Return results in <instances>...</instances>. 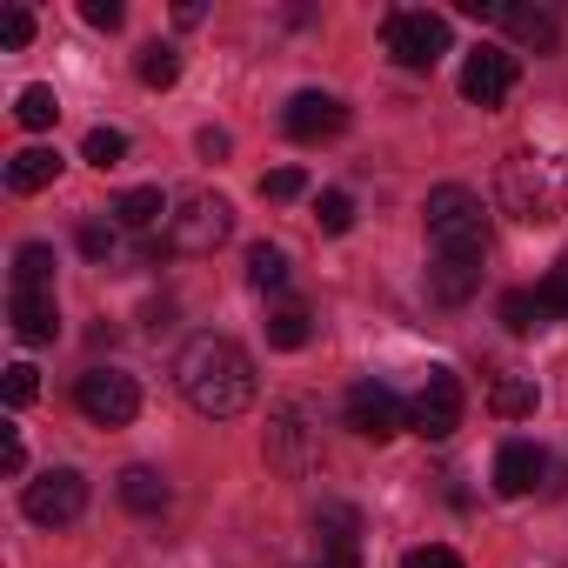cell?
<instances>
[{
  "label": "cell",
  "instance_id": "12",
  "mask_svg": "<svg viewBox=\"0 0 568 568\" xmlns=\"http://www.w3.org/2000/svg\"><path fill=\"white\" fill-rule=\"evenodd\" d=\"M281 128H288L295 141H335V134L348 128V101H335V94L308 88V94H295V101H288V114H281Z\"/></svg>",
  "mask_w": 568,
  "mask_h": 568
},
{
  "label": "cell",
  "instance_id": "28",
  "mask_svg": "<svg viewBox=\"0 0 568 568\" xmlns=\"http://www.w3.org/2000/svg\"><path fill=\"white\" fill-rule=\"evenodd\" d=\"M141 81H148V88H174V81H181V54L161 48V41L141 48Z\"/></svg>",
  "mask_w": 568,
  "mask_h": 568
},
{
  "label": "cell",
  "instance_id": "15",
  "mask_svg": "<svg viewBox=\"0 0 568 568\" xmlns=\"http://www.w3.org/2000/svg\"><path fill=\"white\" fill-rule=\"evenodd\" d=\"M495 21L521 41V48H555L561 41V21H555V8H528V0H501L495 8Z\"/></svg>",
  "mask_w": 568,
  "mask_h": 568
},
{
  "label": "cell",
  "instance_id": "38",
  "mask_svg": "<svg viewBox=\"0 0 568 568\" xmlns=\"http://www.w3.org/2000/svg\"><path fill=\"white\" fill-rule=\"evenodd\" d=\"M194 148H201L207 161H221V154H227V134H221V128H201V134H194Z\"/></svg>",
  "mask_w": 568,
  "mask_h": 568
},
{
  "label": "cell",
  "instance_id": "14",
  "mask_svg": "<svg viewBox=\"0 0 568 568\" xmlns=\"http://www.w3.org/2000/svg\"><path fill=\"white\" fill-rule=\"evenodd\" d=\"M315 541H322V561L355 568V561H362V515H355L348 501H322V508H315Z\"/></svg>",
  "mask_w": 568,
  "mask_h": 568
},
{
  "label": "cell",
  "instance_id": "27",
  "mask_svg": "<svg viewBox=\"0 0 568 568\" xmlns=\"http://www.w3.org/2000/svg\"><path fill=\"white\" fill-rule=\"evenodd\" d=\"M81 154H88L94 168H121V161H128V134H121V128H88Z\"/></svg>",
  "mask_w": 568,
  "mask_h": 568
},
{
  "label": "cell",
  "instance_id": "25",
  "mask_svg": "<svg viewBox=\"0 0 568 568\" xmlns=\"http://www.w3.org/2000/svg\"><path fill=\"white\" fill-rule=\"evenodd\" d=\"M14 121H21L28 134L54 128V121H61V101H54V88H21V101H14Z\"/></svg>",
  "mask_w": 568,
  "mask_h": 568
},
{
  "label": "cell",
  "instance_id": "22",
  "mask_svg": "<svg viewBox=\"0 0 568 568\" xmlns=\"http://www.w3.org/2000/svg\"><path fill=\"white\" fill-rule=\"evenodd\" d=\"M535 402H541V395H535V382H528V375H495V382H488V408H495L501 422L535 415Z\"/></svg>",
  "mask_w": 568,
  "mask_h": 568
},
{
  "label": "cell",
  "instance_id": "1",
  "mask_svg": "<svg viewBox=\"0 0 568 568\" xmlns=\"http://www.w3.org/2000/svg\"><path fill=\"white\" fill-rule=\"evenodd\" d=\"M174 388L194 415L207 422H234L254 408V362L241 342L227 335H194L181 355H174Z\"/></svg>",
  "mask_w": 568,
  "mask_h": 568
},
{
  "label": "cell",
  "instance_id": "31",
  "mask_svg": "<svg viewBox=\"0 0 568 568\" xmlns=\"http://www.w3.org/2000/svg\"><path fill=\"white\" fill-rule=\"evenodd\" d=\"M302 187H308L302 168H274V174H261V201H295Z\"/></svg>",
  "mask_w": 568,
  "mask_h": 568
},
{
  "label": "cell",
  "instance_id": "13",
  "mask_svg": "<svg viewBox=\"0 0 568 568\" xmlns=\"http://www.w3.org/2000/svg\"><path fill=\"white\" fill-rule=\"evenodd\" d=\"M8 322H14V335H21L28 348H48V342L61 335V302H54V288H14V295H8Z\"/></svg>",
  "mask_w": 568,
  "mask_h": 568
},
{
  "label": "cell",
  "instance_id": "32",
  "mask_svg": "<svg viewBox=\"0 0 568 568\" xmlns=\"http://www.w3.org/2000/svg\"><path fill=\"white\" fill-rule=\"evenodd\" d=\"M41 395V375H34V362H14L8 368V408H28Z\"/></svg>",
  "mask_w": 568,
  "mask_h": 568
},
{
  "label": "cell",
  "instance_id": "6",
  "mask_svg": "<svg viewBox=\"0 0 568 568\" xmlns=\"http://www.w3.org/2000/svg\"><path fill=\"white\" fill-rule=\"evenodd\" d=\"M382 48H388L402 68L428 74V68L448 54V14H428V8H395V14L382 21Z\"/></svg>",
  "mask_w": 568,
  "mask_h": 568
},
{
  "label": "cell",
  "instance_id": "9",
  "mask_svg": "<svg viewBox=\"0 0 568 568\" xmlns=\"http://www.w3.org/2000/svg\"><path fill=\"white\" fill-rule=\"evenodd\" d=\"M462 382L448 375V368H428L422 375V388H415V402H408V428L422 435V442H448L455 428H462Z\"/></svg>",
  "mask_w": 568,
  "mask_h": 568
},
{
  "label": "cell",
  "instance_id": "10",
  "mask_svg": "<svg viewBox=\"0 0 568 568\" xmlns=\"http://www.w3.org/2000/svg\"><path fill=\"white\" fill-rule=\"evenodd\" d=\"M462 94L475 101V108H501L508 94H515V54L508 48H468V61H462Z\"/></svg>",
  "mask_w": 568,
  "mask_h": 568
},
{
  "label": "cell",
  "instance_id": "17",
  "mask_svg": "<svg viewBox=\"0 0 568 568\" xmlns=\"http://www.w3.org/2000/svg\"><path fill=\"white\" fill-rule=\"evenodd\" d=\"M475 288H481V261H455V254H435V261H428V295H435L442 308L468 302Z\"/></svg>",
  "mask_w": 568,
  "mask_h": 568
},
{
  "label": "cell",
  "instance_id": "20",
  "mask_svg": "<svg viewBox=\"0 0 568 568\" xmlns=\"http://www.w3.org/2000/svg\"><path fill=\"white\" fill-rule=\"evenodd\" d=\"M308 335H315V315L302 302H274L267 308V348H308Z\"/></svg>",
  "mask_w": 568,
  "mask_h": 568
},
{
  "label": "cell",
  "instance_id": "7",
  "mask_svg": "<svg viewBox=\"0 0 568 568\" xmlns=\"http://www.w3.org/2000/svg\"><path fill=\"white\" fill-rule=\"evenodd\" d=\"M74 402H81V415H88L94 428H128V422L141 415V388H134V375H121V368H88V375L74 382Z\"/></svg>",
  "mask_w": 568,
  "mask_h": 568
},
{
  "label": "cell",
  "instance_id": "18",
  "mask_svg": "<svg viewBox=\"0 0 568 568\" xmlns=\"http://www.w3.org/2000/svg\"><path fill=\"white\" fill-rule=\"evenodd\" d=\"M121 501L134 508V515H161L168 501H174V488H168V475L161 468H148V462H134V468H121Z\"/></svg>",
  "mask_w": 568,
  "mask_h": 568
},
{
  "label": "cell",
  "instance_id": "3",
  "mask_svg": "<svg viewBox=\"0 0 568 568\" xmlns=\"http://www.w3.org/2000/svg\"><path fill=\"white\" fill-rule=\"evenodd\" d=\"M495 194H501V207H508L515 221H528V227H541V221L561 214V174H555V161H541V154H528V148L495 168Z\"/></svg>",
  "mask_w": 568,
  "mask_h": 568
},
{
  "label": "cell",
  "instance_id": "39",
  "mask_svg": "<svg viewBox=\"0 0 568 568\" xmlns=\"http://www.w3.org/2000/svg\"><path fill=\"white\" fill-rule=\"evenodd\" d=\"M322 568H335V561H322Z\"/></svg>",
  "mask_w": 568,
  "mask_h": 568
},
{
  "label": "cell",
  "instance_id": "5",
  "mask_svg": "<svg viewBox=\"0 0 568 568\" xmlns=\"http://www.w3.org/2000/svg\"><path fill=\"white\" fill-rule=\"evenodd\" d=\"M227 234H234V201L214 194V187L181 194L174 214H168V247H174V254H214Z\"/></svg>",
  "mask_w": 568,
  "mask_h": 568
},
{
  "label": "cell",
  "instance_id": "29",
  "mask_svg": "<svg viewBox=\"0 0 568 568\" xmlns=\"http://www.w3.org/2000/svg\"><path fill=\"white\" fill-rule=\"evenodd\" d=\"M315 221H322V234H348V227H355V201H348L342 187H328L322 207H315Z\"/></svg>",
  "mask_w": 568,
  "mask_h": 568
},
{
  "label": "cell",
  "instance_id": "37",
  "mask_svg": "<svg viewBox=\"0 0 568 568\" xmlns=\"http://www.w3.org/2000/svg\"><path fill=\"white\" fill-rule=\"evenodd\" d=\"M0 468H8V475H28V448H21V435H14V428L0 435Z\"/></svg>",
  "mask_w": 568,
  "mask_h": 568
},
{
  "label": "cell",
  "instance_id": "24",
  "mask_svg": "<svg viewBox=\"0 0 568 568\" xmlns=\"http://www.w3.org/2000/svg\"><path fill=\"white\" fill-rule=\"evenodd\" d=\"M14 288H54V247L48 241L14 247Z\"/></svg>",
  "mask_w": 568,
  "mask_h": 568
},
{
  "label": "cell",
  "instance_id": "8",
  "mask_svg": "<svg viewBox=\"0 0 568 568\" xmlns=\"http://www.w3.org/2000/svg\"><path fill=\"white\" fill-rule=\"evenodd\" d=\"M21 508H28V521H41V528H68V521H81V508H88V475H81V468H48V475H34V481L21 488Z\"/></svg>",
  "mask_w": 568,
  "mask_h": 568
},
{
  "label": "cell",
  "instance_id": "36",
  "mask_svg": "<svg viewBox=\"0 0 568 568\" xmlns=\"http://www.w3.org/2000/svg\"><path fill=\"white\" fill-rule=\"evenodd\" d=\"M81 14H88V28H108V34H114V28L128 21V14H121V0H88Z\"/></svg>",
  "mask_w": 568,
  "mask_h": 568
},
{
  "label": "cell",
  "instance_id": "34",
  "mask_svg": "<svg viewBox=\"0 0 568 568\" xmlns=\"http://www.w3.org/2000/svg\"><path fill=\"white\" fill-rule=\"evenodd\" d=\"M0 41H8V48H28V41H34V14H28V8H8V21H0Z\"/></svg>",
  "mask_w": 568,
  "mask_h": 568
},
{
  "label": "cell",
  "instance_id": "4",
  "mask_svg": "<svg viewBox=\"0 0 568 568\" xmlns=\"http://www.w3.org/2000/svg\"><path fill=\"white\" fill-rule=\"evenodd\" d=\"M267 462L288 475V481H308L322 468V415L302 395L274 402V415H267Z\"/></svg>",
  "mask_w": 568,
  "mask_h": 568
},
{
  "label": "cell",
  "instance_id": "33",
  "mask_svg": "<svg viewBox=\"0 0 568 568\" xmlns=\"http://www.w3.org/2000/svg\"><path fill=\"white\" fill-rule=\"evenodd\" d=\"M402 568H462V555H455V548H442V541H428V548H408V555H402Z\"/></svg>",
  "mask_w": 568,
  "mask_h": 568
},
{
  "label": "cell",
  "instance_id": "2",
  "mask_svg": "<svg viewBox=\"0 0 568 568\" xmlns=\"http://www.w3.org/2000/svg\"><path fill=\"white\" fill-rule=\"evenodd\" d=\"M428 247L435 254H455V261H488V214H481V194L468 187H435L428 194Z\"/></svg>",
  "mask_w": 568,
  "mask_h": 568
},
{
  "label": "cell",
  "instance_id": "11",
  "mask_svg": "<svg viewBox=\"0 0 568 568\" xmlns=\"http://www.w3.org/2000/svg\"><path fill=\"white\" fill-rule=\"evenodd\" d=\"M348 428L368 435V442H388V435L408 428V408L395 402V388H382V382H355V388H348Z\"/></svg>",
  "mask_w": 568,
  "mask_h": 568
},
{
  "label": "cell",
  "instance_id": "35",
  "mask_svg": "<svg viewBox=\"0 0 568 568\" xmlns=\"http://www.w3.org/2000/svg\"><path fill=\"white\" fill-rule=\"evenodd\" d=\"M81 254H88V261H108V254H114V227L88 221V227H81Z\"/></svg>",
  "mask_w": 568,
  "mask_h": 568
},
{
  "label": "cell",
  "instance_id": "23",
  "mask_svg": "<svg viewBox=\"0 0 568 568\" xmlns=\"http://www.w3.org/2000/svg\"><path fill=\"white\" fill-rule=\"evenodd\" d=\"M247 281L261 295H281V288H288V254H281L274 241H254L247 247Z\"/></svg>",
  "mask_w": 568,
  "mask_h": 568
},
{
  "label": "cell",
  "instance_id": "30",
  "mask_svg": "<svg viewBox=\"0 0 568 568\" xmlns=\"http://www.w3.org/2000/svg\"><path fill=\"white\" fill-rule=\"evenodd\" d=\"M535 295H541L548 322H555V315H568V254H561V261H555V267L541 274V288H535Z\"/></svg>",
  "mask_w": 568,
  "mask_h": 568
},
{
  "label": "cell",
  "instance_id": "16",
  "mask_svg": "<svg viewBox=\"0 0 568 568\" xmlns=\"http://www.w3.org/2000/svg\"><path fill=\"white\" fill-rule=\"evenodd\" d=\"M541 475H548V455H541L535 442H508V448L495 455V488H501V495H528Z\"/></svg>",
  "mask_w": 568,
  "mask_h": 568
},
{
  "label": "cell",
  "instance_id": "19",
  "mask_svg": "<svg viewBox=\"0 0 568 568\" xmlns=\"http://www.w3.org/2000/svg\"><path fill=\"white\" fill-rule=\"evenodd\" d=\"M54 174H61V154L54 148H21L8 161V187L14 194H41V187H54Z\"/></svg>",
  "mask_w": 568,
  "mask_h": 568
},
{
  "label": "cell",
  "instance_id": "26",
  "mask_svg": "<svg viewBox=\"0 0 568 568\" xmlns=\"http://www.w3.org/2000/svg\"><path fill=\"white\" fill-rule=\"evenodd\" d=\"M501 322H508V335H528V328H541V322H548V308H541V295L515 288V295H501Z\"/></svg>",
  "mask_w": 568,
  "mask_h": 568
},
{
  "label": "cell",
  "instance_id": "21",
  "mask_svg": "<svg viewBox=\"0 0 568 568\" xmlns=\"http://www.w3.org/2000/svg\"><path fill=\"white\" fill-rule=\"evenodd\" d=\"M121 227H154V221H168L174 207H168V194L161 187H128V194H114V207H108Z\"/></svg>",
  "mask_w": 568,
  "mask_h": 568
}]
</instances>
